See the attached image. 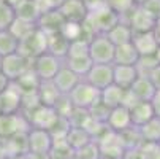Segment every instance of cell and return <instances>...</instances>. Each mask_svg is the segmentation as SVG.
I'll list each match as a JSON object with an SVG mask.
<instances>
[{
  "label": "cell",
  "mask_w": 160,
  "mask_h": 159,
  "mask_svg": "<svg viewBox=\"0 0 160 159\" xmlns=\"http://www.w3.org/2000/svg\"><path fill=\"white\" fill-rule=\"evenodd\" d=\"M151 107H152V110H154V116L160 119V89L155 91L154 97L151 99Z\"/></svg>",
  "instance_id": "obj_47"
},
{
  "label": "cell",
  "mask_w": 160,
  "mask_h": 159,
  "mask_svg": "<svg viewBox=\"0 0 160 159\" xmlns=\"http://www.w3.org/2000/svg\"><path fill=\"white\" fill-rule=\"evenodd\" d=\"M141 8L157 22L160 21V0H146L141 5Z\"/></svg>",
  "instance_id": "obj_44"
},
{
  "label": "cell",
  "mask_w": 160,
  "mask_h": 159,
  "mask_svg": "<svg viewBox=\"0 0 160 159\" xmlns=\"http://www.w3.org/2000/svg\"><path fill=\"white\" fill-rule=\"evenodd\" d=\"M62 65L63 61L54 57L49 53H44L32 61V70L35 72L40 81H52V78L62 69Z\"/></svg>",
  "instance_id": "obj_6"
},
{
  "label": "cell",
  "mask_w": 160,
  "mask_h": 159,
  "mask_svg": "<svg viewBox=\"0 0 160 159\" xmlns=\"http://www.w3.org/2000/svg\"><path fill=\"white\" fill-rule=\"evenodd\" d=\"M37 93H38L40 103L44 105V107H54L57 99L60 97L59 91L56 89L52 81H41L38 89H37Z\"/></svg>",
  "instance_id": "obj_28"
},
{
  "label": "cell",
  "mask_w": 160,
  "mask_h": 159,
  "mask_svg": "<svg viewBox=\"0 0 160 159\" xmlns=\"http://www.w3.org/2000/svg\"><path fill=\"white\" fill-rule=\"evenodd\" d=\"M72 129V123L68 118H63V116H59L54 119V123L51 124V127L48 129V132L51 134V137L54 140H65L67 134L70 132Z\"/></svg>",
  "instance_id": "obj_33"
},
{
  "label": "cell",
  "mask_w": 160,
  "mask_h": 159,
  "mask_svg": "<svg viewBox=\"0 0 160 159\" xmlns=\"http://www.w3.org/2000/svg\"><path fill=\"white\" fill-rule=\"evenodd\" d=\"M148 77H149V80L152 81V84L155 86V89H160V64L155 67V69H154Z\"/></svg>",
  "instance_id": "obj_48"
},
{
  "label": "cell",
  "mask_w": 160,
  "mask_h": 159,
  "mask_svg": "<svg viewBox=\"0 0 160 159\" xmlns=\"http://www.w3.org/2000/svg\"><path fill=\"white\" fill-rule=\"evenodd\" d=\"M8 30L14 35V38H18L19 41H22V40H26L29 35H32V34L37 30V24L21 21V19H14Z\"/></svg>",
  "instance_id": "obj_34"
},
{
  "label": "cell",
  "mask_w": 160,
  "mask_h": 159,
  "mask_svg": "<svg viewBox=\"0 0 160 159\" xmlns=\"http://www.w3.org/2000/svg\"><path fill=\"white\" fill-rule=\"evenodd\" d=\"M130 93L135 96V99L138 102H151V99L155 94V86L152 84V81L149 80V77H143L140 75L135 80V83L130 86Z\"/></svg>",
  "instance_id": "obj_19"
},
{
  "label": "cell",
  "mask_w": 160,
  "mask_h": 159,
  "mask_svg": "<svg viewBox=\"0 0 160 159\" xmlns=\"http://www.w3.org/2000/svg\"><path fill=\"white\" fill-rule=\"evenodd\" d=\"M5 145L7 156L13 154H27L29 153V142H27V132H19L13 137L2 140Z\"/></svg>",
  "instance_id": "obj_24"
},
{
  "label": "cell",
  "mask_w": 160,
  "mask_h": 159,
  "mask_svg": "<svg viewBox=\"0 0 160 159\" xmlns=\"http://www.w3.org/2000/svg\"><path fill=\"white\" fill-rule=\"evenodd\" d=\"M82 3L89 13H94V11H98V10L108 7L106 0H82Z\"/></svg>",
  "instance_id": "obj_46"
},
{
  "label": "cell",
  "mask_w": 160,
  "mask_h": 159,
  "mask_svg": "<svg viewBox=\"0 0 160 159\" xmlns=\"http://www.w3.org/2000/svg\"><path fill=\"white\" fill-rule=\"evenodd\" d=\"M92 140L94 139L90 137V134L86 129H82V127H73V126H72L70 132H68L67 137H65V142L73 148L75 153L78 150H81L82 146H86L89 142H92Z\"/></svg>",
  "instance_id": "obj_27"
},
{
  "label": "cell",
  "mask_w": 160,
  "mask_h": 159,
  "mask_svg": "<svg viewBox=\"0 0 160 159\" xmlns=\"http://www.w3.org/2000/svg\"><path fill=\"white\" fill-rule=\"evenodd\" d=\"M79 56H89V43L82 40L70 41V50H68L67 57H79Z\"/></svg>",
  "instance_id": "obj_42"
},
{
  "label": "cell",
  "mask_w": 160,
  "mask_h": 159,
  "mask_svg": "<svg viewBox=\"0 0 160 159\" xmlns=\"http://www.w3.org/2000/svg\"><path fill=\"white\" fill-rule=\"evenodd\" d=\"M21 91L14 83H10L3 93H0V115H16V113H21Z\"/></svg>",
  "instance_id": "obj_9"
},
{
  "label": "cell",
  "mask_w": 160,
  "mask_h": 159,
  "mask_svg": "<svg viewBox=\"0 0 160 159\" xmlns=\"http://www.w3.org/2000/svg\"><path fill=\"white\" fill-rule=\"evenodd\" d=\"M40 10L37 7V3L33 0H26L24 3H21L19 7L14 8V16L16 19L26 21V22H32V24H37V21L40 18Z\"/></svg>",
  "instance_id": "obj_30"
},
{
  "label": "cell",
  "mask_w": 160,
  "mask_h": 159,
  "mask_svg": "<svg viewBox=\"0 0 160 159\" xmlns=\"http://www.w3.org/2000/svg\"><path fill=\"white\" fill-rule=\"evenodd\" d=\"M130 116H132V124L135 127H141L143 124H146L152 118H155L151 102H138L135 107L130 108Z\"/></svg>",
  "instance_id": "obj_23"
},
{
  "label": "cell",
  "mask_w": 160,
  "mask_h": 159,
  "mask_svg": "<svg viewBox=\"0 0 160 159\" xmlns=\"http://www.w3.org/2000/svg\"><path fill=\"white\" fill-rule=\"evenodd\" d=\"M27 159H49L48 154H33V153H27Z\"/></svg>",
  "instance_id": "obj_51"
},
{
  "label": "cell",
  "mask_w": 160,
  "mask_h": 159,
  "mask_svg": "<svg viewBox=\"0 0 160 159\" xmlns=\"http://www.w3.org/2000/svg\"><path fill=\"white\" fill-rule=\"evenodd\" d=\"M84 81L98 91L108 87L109 84H112V64H94Z\"/></svg>",
  "instance_id": "obj_12"
},
{
  "label": "cell",
  "mask_w": 160,
  "mask_h": 159,
  "mask_svg": "<svg viewBox=\"0 0 160 159\" xmlns=\"http://www.w3.org/2000/svg\"><path fill=\"white\" fill-rule=\"evenodd\" d=\"M72 159H79V157H78V156H75V157H72Z\"/></svg>",
  "instance_id": "obj_59"
},
{
  "label": "cell",
  "mask_w": 160,
  "mask_h": 159,
  "mask_svg": "<svg viewBox=\"0 0 160 159\" xmlns=\"http://www.w3.org/2000/svg\"><path fill=\"white\" fill-rule=\"evenodd\" d=\"M27 142H29V153L33 154H49L54 139L46 129H35L30 127L27 132Z\"/></svg>",
  "instance_id": "obj_8"
},
{
  "label": "cell",
  "mask_w": 160,
  "mask_h": 159,
  "mask_svg": "<svg viewBox=\"0 0 160 159\" xmlns=\"http://www.w3.org/2000/svg\"><path fill=\"white\" fill-rule=\"evenodd\" d=\"M122 21H125L133 30V34H144V32H152L157 22L141 8V7H135Z\"/></svg>",
  "instance_id": "obj_11"
},
{
  "label": "cell",
  "mask_w": 160,
  "mask_h": 159,
  "mask_svg": "<svg viewBox=\"0 0 160 159\" xmlns=\"http://www.w3.org/2000/svg\"><path fill=\"white\" fill-rule=\"evenodd\" d=\"M30 69H32V61H29L24 56H21L19 53L2 57V69H0V72L3 73V77H7V80L10 83L18 81Z\"/></svg>",
  "instance_id": "obj_4"
},
{
  "label": "cell",
  "mask_w": 160,
  "mask_h": 159,
  "mask_svg": "<svg viewBox=\"0 0 160 159\" xmlns=\"http://www.w3.org/2000/svg\"><path fill=\"white\" fill-rule=\"evenodd\" d=\"M24 2H26V0H7V3H8L13 10H14L16 7H19L21 3H24Z\"/></svg>",
  "instance_id": "obj_52"
},
{
  "label": "cell",
  "mask_w": 160,
  "mask_h": 159,
  "mask_svg": "<svg viewBox=\"0 0 160 159\" xmlns=\"http://www.w3.org/2000/svg\"><path fill=\"white\" fill-rule=\"evenodd\" d=\"M19 40L14 38V35L10 30L0 32V57H7L10 54L18 53Z\"/></svg>",
  "instance_id": "obj_32"
},
{
  "label": "cell",
  "mask_w": 160,
  "mask_h": 159,
  "mask_svg": "<svg viewBox=\"0 0 160 159\" xmlns=\"http://www.w3.org/2000/svg\"><path fill=\"white\" fill-rule=\"evenodd\" d=\"M68 50H70V40L65 38L62 35V32L48 35V50H46V53L52 54L54 57H57L60 61H65L67 56H68Z\"/></svg>",
  "instance_id": "obj_21"
},
{
  "label": "cell",
  "mask_w": 160,
  "mask_h": 159,
  "mask_svg": "<svg viewBox=\"0 0 160 159\" xmlns=\"http://www.w3.org/2000/svg\"><path fill=\"white\" fill-rule=\"evenodd\" d=\"M37 3L40 13H46V11H52V10H59V7L62 5L63 0H33Z\"/></svg>",
  "instance_id": "obj_45"
},
{
  "label": "cell",
  "mask_w": 160,
  "mask_h": 159,
  "mask_svg": "<svg viewBox=\"0 0 160 159\" xmlns=\"http://www.w3.org/2000/svg\"><path fill=\"white\" fill-rule=\"evenodd\" d=\"M127 89H122L116 84H109L108 87L102 89L100 91V102L108 107L109 110L111 108H116L119 105H122V100H124V94H125Z\"/></svg>",
  "instance_id": "obj_22"
},
{
  "label": "cell",
  "mask_w": 160,
  "mask_h": 159,
  "mask_svg": "<svg viewBox=\"0 0 160 159\" xmlns=\"http://www.w3.org/2000/svg\"><path fill=\"white\" fill-rule=\"evenodd\" d=\"M138 159H160V143L143 142V145L136 150Z\"/></svg>",
  "instance_id": "obj_36"
},
{
  "label": "cell",
  "mask_w": 160,
  "mask_h": 159,
  "mask_svg": "<svg viewBox=\"0 0 160 159\" xmlns=\"http://www.w3.org/2000/svg\"><path fill=\"white\" fill-rule=\"evenodd\" d=\"M14 19V10L8 3H0V32L8 30Z\"/></svg>",
  "instance_id": "obj_39"
},
{
  "label": "cell",
  "mask_w": 160,
  "mask_h": 159,
  "mask_svg": "<svg viewBox=\"0 0 160 159\" xmlns=\"http://www.w3.org/2000/svg\"><path fill=\"white\" fill-rule=\"evenodd\" d=\"M48 156L49 159H72L75 157V151L65 140H54Z\"/></svg>",
  "instance_id": "obj_35"
},
{
  "label": "cell",
  "mask_w": 160,
  "mask_h": 159,
  "mask_svg": "<svg viewBox=\"0 0 160 159\" xmlns=\"http://www.w3.org/2000/svg\"><path fill=\"white\" fill-rule=\"evenodd\" d=\"M59 11L68 22H84L89 14L82 0H63L59 7Z\"/></svg>",
  "instance_id": "obj_15"
},
{
  "label": "cell",
  "mask_w": 160,
  "mask_h": 159,
  "mask_svg": "<svg viewBox=\"0 0 160 159\" xmlns=\"http://www.w3.org/2000/svg\"><path fill=\"white\" fill-rule=\"evenodd\" d=\"M63 65L68 67V69H70L75 75H78L81 80H84L94 64H92L89 56H79V57H67L63 61Z\"/></svg>",
  "instance_id": "obj_26"
},
{
  "label": "cell",
  "mask_w": 160,
  "mask_h": 159,
  "mask_svg": "<svg viewBox=\"0 0 160 159\" xmlns=\"http://www.w3.org/2000/svg\"><path fill=\"white\" fill-rule=\"evenodd\" d=\"M143 142H149V143H160V119L158 118H152L149 123L143 124L141 127H138Z\"/></svg>",
  "instance_id": "obj_31"
},
{
  "label": "cell",
  "mask_w": 160,
  "mask_h": 159,
  "mask_svg": "<svg viewBox=\"0 0 160 159\" xmlns=\"http://www.w3.org/2000/svg\"><path fill=\"white\" fill-rule=\"evenodd\" d=\"M0 3H7V0H0Z\"/></svg>",
  "instance_id": "obj_57"
},
{
  "label": "cell",
  "mask_w": 160,
  "mask_h": 159,
  "mask_svg": "<svg viewBox=\"0 0 160 159\" xmlns=\"http://www.w3.org/2000/svg\"><path fill=\"white\" fill-rule=\"evenodd\" d=\"M52 108L56 110V113L59 116H63V118H70L73 110H75V107H73V103H72V100H70L68 96H60Z\"/></svg>",
  "instance_id": "obj_40"
},
{
  "label": "cell",
  "mask_w": 160,
  "mask_h": 159,
  "mask_svg": "<svg viewBox=\"0 0 160 159\" xmlns=\"http://www.w3.org/2000/svg\"><path fill=\"white\" fill-rule=\"evenodd\" d=\"M7 159H27V154H13V156H7Z\"/></svg>",
  "instance_id": "obj_54"
},
{
  "label": "cell",
  "mask_w": 160,
  "mask_h": 159,
  "mask_svg": "<svg viewBox=\"0 0 160 159\" xmlns=\"http://www.w3.org/2000/svg\"><path fill=\"white\" fill-rule=\"evenodd\" d=\"M106 5H108L112 11H116L122 19L135 8L133 0H106Z\"/></svg>",
  "instance_id": "obj_37"
},
{
  "label": "cell",
  "mask_w": 160,
  "mask_h": 159,
  "mask_svg": "<svg viewBox=\"0 0 160 159\" xmlns=\"http://www.w3.org/2000/svg\"><path fill=\"white\" fill-rule=\"evenodd\" d=\"M75 156H78L79 159H102V153H100V146L95 140L89 142L86 146H82L81 150H78L75 153Z\"/></svg>",
  "instance_id": "obj_38"
},
{
  "label": "cell",
  "mask_w": 160,
  "mask_h": 159,
  "mask_svg": "<svg viewBox=\"0 0 160 159\" xmlns=\"http://www.w3.org/2000/svg\"><path fill=\"white\" fill-rule=\"evenodd\" d=\"M26 116L27 123L30 127L35 129H49L51 124L54 123V119L57 118V113L52 107H44V105H38L37 108L30 110L29 113H22Z\"/></svg>",
  "instance_id": "obj_10"
},
{
  "label": "cell",
  "mask_w": 160,
  "mask_h": 159,
  "mask_svg": "<svg viewBox=\"0 0 160 159\" xmlns=\"http://www.w3.org/2000/svg\"><path fill=\"white\" fill-rule=\"evenodd\" d=\"M116 46L106 35H95L89 43V57L92 64H112Z\"/></svg>",
  "instance_id": "obj_5"
},
{
  "label": "cell",
  "mask_w": 160,
  "mask_h": 159,
  "mask_svg": "<svg viewBox=\"0 0 160 159\" xmlns=\"http://www.w3.org/2000/svg\"><path fill=\"white\" fill-rule=\"evenodd\" d=\"M8 84H10V81L7 80V77H3L2 72H0V93H3V91L8 87Z\"/></svg>",
  "instance_id": "obj_49"
},
{
  "label": "cell",
  "mask_w": 160,
  "mask_h": 159,
  "mask_svg": "<svg viewBox=\"0 0 160 159\" xmlns=\"http://www.w3.org/2000/svg\"><path fill=\"white\" fill-rule=\"evenodd\" d=\"M48 50V35L46 34H43L38 27L37 30L29 35L26 40H22L19 41V48H18V53L21 56H24L27 57L29 61H33L37 59L38 56L44 54Z\"/></svg>",
  "instance_id": "obj_3"
},
{
  "label": "cell",
  "mask_w": 160,
  "mask_h": 159,
  "mask_svg": "<svg viewBox=\"0 0 160 159\" xmlns=\"http://www.w3.org/2000/svg\"><path fill=\"white\" fill-rule=\"evenodd\" d=\"M65 19L60 14L59 10H52V11H46L41 13L38 21H37V27L46 35H52V34H59L62 30V27L65 26Z\"/></svg>",
  "instance_id": "obj_14"
},
{
  "label": "cell",
  "mask_w": 160,
  "mask_h": 159,
  "mask_svg": "<svg viewBox=\"0 0 160 159\" xmlns=\"http://www.w3.org/2000/svg\"><path fill=\"white\" fill-rule=\"evenodd\" d=\"M0 69H2V57H0Z\"/></svg>",
  "instance_id": "obj_58"
},
{
  "label": "cell",
  "mask_w": 160,
  "mask_h": 159,
  "mask_svg": "<svg viewBox=\"0 0 160 159\" xmlns=\"http://www.w3.org/2000/svg\"><path fill=\"white\" fill-rule=\"evenodd\" d=\"M155 57H157V61H158V64H160V48H158V51H157V54H155Z\"/></svg>",
  "instance_id": "obj_56"
},
{
  "label": "cell",
  "mask_w": 160,
  "mask_h": 159,
  "mask_svg": "<svg viewBox=\"0 0 160 159\" xmlns=\"http://www.w3.org/2000/svg\"><path fill=\"white\" fill-rule=\"evenodd\" d=\"M138 70L132 65H114L112 64V84L122 89H130V86L138 78Z\"/></svg>",
  "instance_id": "obj_18"
},
{
  "label": "cell",
  "mask_w": 160,
  "mask_h": 159,
  "mask_svg": "<svg viewBox=\"0 0 160 159\" xmlns=\"http://www.w3.org/2000/svg\"><path fill=\"white\" fill-rule=\"evenodd\" d=\"M140 61V54L135 50L133 43H125L121 46H116L114 50V65H132L135 67Z\"/></svg>",
  "instance_id": "obj_20"
},
{
  "label": "cell",
  "mask_w": 160,
  "mask_h": 159,
  "mask_svg": "<svg viewBox=\"0 0 160 159\" xmlns=\"http://www.w3.org/2000/svg\"><path fill=\"white\" fill-rule=\"evenodd\" d=\"M87 111H89L90 118H92L94 121H97V123H105V124H106V119H108V115H109V108L105 107L100 100H98L95 105L90 107Z\"/></svg>",
  "instance_id": "obj_41"
},
{
  "label": "cell",
  "mask_w": 160,
  "mask_h": 159,
  "mask_svg": "<svg viewBox=\"0 0 160 159\" xmlns=\"http://www.w3.org/2000/svg\"><path fill=\"white\" fill-rule=\"evenodd\" d=\"M146 2V0H133V3H135V7H141L143 3Z\"/></svg>",
  "instance_id": "obj_55"
},
{
  "label": "cell",
  "mask_w": 160,
  "mask_h": 159,
  "mask_svg": "<svg viewBox=\"0 0 160 159\" xmlns=\"http://www.w3.org/2000/svg\"><path fill=\"white\" fill-rule=\"evenodd\" d=\"M0 159H7V151H5V145L0 140Z\"/></svg>",
  "instance_id": "obj_53"
},
{
  "label": "cell",
  "mask_w": 160,
  "mask_h": 159,
  "mask_svg": "<svg viewBox=\"0 0 160 159\" xmlns=\"http://www.w3.org/2000/svg\"><path fill=\"white\" fill-rule=\"evenodd\" d=\"M108 40L114 45V46H121L125 43H132L133 38V30L130 29V26L125 21H121L118 26H114L108 34H106Z\"/></svg>",
  "instance_id": "obj_25"
},
{
  "label": "cell",
  "mask_w": 160,
  "mask_h": 159,
  "mask_svg": "<svg viewBox=\"0 0 160 159\" xmlns=\"http://www.w3.org/2000/svg\"><path fill=\"white\" fill-rule=\"evenodd\" d=\"M81 81V78L78 75H75L68 67L62 65V69L57 72V75L52 78V83L56 86V89L59 91L60 96H68L75 89V86Z\"/></svg>",
  "instance_id": "obj_17"
},
{
  "label": "cell",
  "mask_w": 160,
  "mask_h": 159,
  "mask_svg": "<svg viewBox=\"0 0 160 159\" xmlns=\"http://www.w3.org/2000/svg\"><path fill=\"white\" fill-rule=\"evenodd\" d=\"M68 97H70V100H72L75 108L89 110L90 107L95 105L100 100V91L95 89L94 86H90L87 81L81 80L75 86V89L68 94Z\"/></svg>",
  "instance_id": "obj_2"
},
{
  "label": "cell",
  "mask_w": 160,
  "mask_h": 159,
  "mask_svg": "<svg viewBox=\"0 0 160 159\" xmlns=\"http://www.w3.org/2000/svg\"><path fill=\"white\" fill-rule=\"evenodd\" d=\"M152 34H154V37H155L157 43H158V48H160V21H158L157 24H155V27H154Z\"/></svg>",
  "instance_id": "obj_50"
},
{
  "label": "cell",
  "mask_w": 160,
  "mask_h": 159,
  "mask_svg": "<svg viewBox=\"0 0 160 159\" xmlns=\"http://www.w3.org/2000/svg\"><path fill=\"white\" fill-rule=\"evenodd\" d=\"M132 43L135 50L138 51L140 57H149L155 56L158 51V43L154 37L152 32H144V34H133Z\"/></svg>",
  "instance_id": "obj_16"
},
{
  "label": "cell",
  "mask_w": 160,
  "mask_h": 159,
  "mask_svg": "<svg viewBox=\"0 0 160 159\" xmlns=\"http://www.w3.org/2000/svg\"><path fill=\"white\" fill-rule=\"evenodd\" d=\"M81 26L82 22H65V26L62 27V35L65 38H68L70 41L73 40H79V35H81Z\"/></svg>",
  "instance_id": "obj_43"
},
{
  "label": "cell",
  "mask_w": 160,
  "mask_h": 159,
  "mask_svg": "<svg viewBox=\"0 0 160 159\" xmlns=\"http://www.w3.org/2000/svg\"><path fill=\"white\" fill-rule=\"evenodd\" d=\"M106 126L109 130H112L114 134H121L127 129H130L132 124V116H130V110L119 105L116 108L109 110V115L106 119Z\"/></svg>",
  "instance_id": "obj_13"
},
{
  "label": "cell",
  "mask_w": 160,
  "mask_h": 159,
  "mask_svg": "<svg viewBox=\"0 0 160 159\" xmlns=\"http://www.w3.org/2000/svg\"><path fill=\"white\" fill-rule=\"evenodd\" d=\"M121 21H122V18L116 11H112L109 7H105L94 13H89L86 18V22L90 26V29L94 30L95 35H106Z\"/></svg>",
  "instance_id": "obj_1"
},
{
  "label": "cell",
  "mask_w": 160,
  "mask_h": 159,
  "mask_svg": "<svg viewBox=\"0 0 160 159\" xmlns=\"http://www.w3.org/2000/svg\"><path fill=\"white\" fill-rule=\"evenodd\" d=\"M30 126L22 113L0 115V140H7L19 132H29Z\"/></svg>",
  "instance_id": "obj_7"
},
{
  "label": "cell",
  "mask_w": 160,
  "mask_h": 159,
  "mask_svg": "<svg viewBox=\"0 0 160 159\" xmlns=\"http://www.w3.org/2000/svg\"><path fill=\"white\" fill-rule=\"evenodd\" d=\"M118 137H119V142L122 143L125 151H136L143 145L141 134H140L138 127H135V126H132L130 129L118 134Z\"/></svg>",
  "instance_id": "obj_29"
}]
</instances>
